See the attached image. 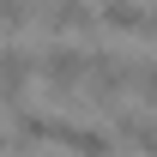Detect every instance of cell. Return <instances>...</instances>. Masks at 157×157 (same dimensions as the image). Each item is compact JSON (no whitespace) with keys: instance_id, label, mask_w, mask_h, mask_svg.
<instances>
[{"instance_id":"cell-5","label":"cell","mask_w":157,"mask_h":157,"mask_svg":"<svg viewBox=\"0 0 157 157\" xmlns=\"http://www.w3.org/2000/svg\"><path fill=\"white\" fill-rule=\"evenodd\" d=\"M115 145L157 157V121H151V115H115Z\"/></svg>"},{"instance_id":"cell-2","label":"cell","mask_w":157,"mask_h":157,"mask_svg":"<svg viewBox=\"0 0 157 157\" xmlns=\"http://www.w3.org/2000/svg\"><path fill=\"white\" fill-rule=\"evenodd\" d=\"M85 67H91V55H85V48H67V42L42 48V60H36L42 85H48V91H60V97H73V85L85 78Z\"/></svg>"},{"instance_id":"cell-9","label":"cell","mask_w":157,"mask_h":157,"mask_svg":"<svg viewBox=\"0 0 157 157\" xmlns=\"http://www.w3.org/2000/svg\"><path fill=\"white\" fill-rule=\"evenodd\" d=\"M30 18V0H0V30H18Z\"/></svg>"},{"instance_id":"cell-1","label":"cell","mask_w":157,"mask_h":157,"mask_svg":"<svg viewBox=\"0 0 157 157\" xmlns=\"http://www.w3.org/2000/svg\"><path fill=\"white\" fill-rule=\"evenodd\" d=\"M127 73H133V67H127L121 55H109V48L91 55V67H85V103L103 109V115H115V109H121V85H127Z\"/></svg>"},{"instance_id":"cell-7","label":"cell","mask_w":157,"mask_h":157,"mask_svg":"<svg viewBox=\"0 0 157 157\" xmlns=\"http://www.w3.org/2000/svg\"><path fill=\"white\" fill-rule=\"evenodd\" d=\"M85 24V0H48V30H73Z\"/></svg>"},{"instance_id":"cell-3","label":"cell","mask_w":157,"mask_h":157,"mask_svg":"<svg viewBox=\"0 0 157 157\" xmlns=\"http://www.w3.org/2000/svg\"><path fill=\"white\" fill-rule=\"evenodd\" d=\"M55 145H67L73 157H115V133L78 127V121H67V115H55Z\"/></svg>"},{"instance_id":"cell-10","label":"cell","mask_w":157,"mask_h":157,"mask_svg":"<svg viewBox=\"0 0 157 157\" xmlns=\"http://www.w3.org/2000/svg\"><path fill=\"white\" fill-rule=\"evenodd\" d=\"M0 151H6V133H0Z\"/></svg>"},{"instance_id":"cell-6","label":"cell","mask_w":157,"mask_h":157,"mask_svg":"<svg viewBox=\"0 0 157 157\" xmlns=\"http://www.w3.org/2000/svg\"><path fill=\"white\" fill-rule=\"evenodd\" d=\"M103 24H109V30H145V36H151V12L133 6V0H103Z\"/></svg>"},{"instance_id":"cell-8","label":"cell","mask_w":157,"mask_h":157,"mask_svg":"<svg viewBox=\"0 0 157 157\" xmlns=\"http://www.w3.org/2000/svg\"><path fill=\"white\" fill-rule=\"evenodd\" d=\"M127 85H133L139 97H145V109H157V60H145V67H133V73H127Z\"/></svg>"},{"instance_id":"cell-4","label":"cell","mask_w":157,"mask_h":157,"mask_svg":"<svg viewBox=\"0 0 157 157\" xmlns=\"http://www.w3.org/2000/svg\"><path fill=\"white\" fill-rule=\"evenodd\" d=\"M30 73H36V60L24 55L18 42H6V48H0V109H18V103H24Z\"/></svg>"}]
</instances>
